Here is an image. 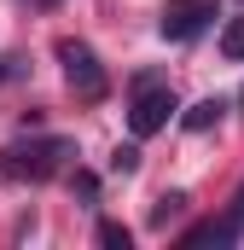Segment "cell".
I'll use <instances>...</instances> for the list:
<instances>
[{
  "instance_id": "obj_12",
  "label": "cell",
  "mask_w": 244,
  "mask_h": 250,
  "mask_svg": "<svg viewBox=\"0 0 244 250\" xmlns=\"http://www.w3.org/2000/svg\"><path fill=\"white\" fill-rule=\"evenodd\" d=\"M35 6H53V0H35Z\"/></svg>"
},
{
  "instance_id": "obj_3",
  "label": "cell",
  "mask_w": 244,
  "mask_h": 250,
  "mask_svg": "<svg viewBox=\"0 0 244 250\" xmlns=\"http://www.w3.org/2000/svg\"><path fill=\"white\" fill-rule=\"evenodd\" d=\"M175 117V93H169V82H157V76H140V93H134V111H128V128L145 140V134H157V128H169Z\"/></svg>"
},
{
  "instance_id": "obj_5",
  "label": "cell",
  "mask_w": 244,
  "mask_h": 250,
  "mask_svg": "<svg viewBox=\"0 0 244 250\" xmlns=\"http://www.w3.org/2000/svg\"><path fill=\"white\" fill-rule=\"evenodd\" d=\"M221 111H227V99H198V105L186 111V128H192V134H203V128L221 123Z\"/></svg>"
},
{
  "instance_id": "obj_6",
  "label": "cell",
  "mask_w": 244,
  "mask_h": 250,
  "mask_svg": "<svg viewBox=\"0 0 244 250\" xmlns=\"http://www.w3.org/2000/svg\"><path fill=\"white\" fill-rule=\"evenodd\" d=\"M181 209H186V192H163V198H157V209H151V227H169Z\"/></svg>"
},
{
  "instance_id": "obj_8",
  "label": "cell",
  "mask_w": 244,
  "mask_h": 250,
  "mask_svg": "<svg viewBox=\"0 0 244 250\" xmlns=\"http://www.w3.org/2000/svg\"><path fill=\"white\" fill-rule=\"evenodd\" d=\"M99 245H111V250H128V227H122V221H99Z\"/></svg>"
},
{
  "instance_id": "obj_11",
  "label": "cell",
  "mask_w": 244,
  "mask_h": 250,
  "mask_svg": "<svg viewBox=\"0 0 244 250\" xmlns=\"http://www.w3.org/2000/svg\"><path fill=\"white\" fill-rule=\"evenodd\" d=\"M233 209H239V215H244V198H239V204H233Z\"/></svg>"
},
{
  "instance_id": "obj_2",
  "label": "cell",
  "mask_w": 244,
  "mask_h": 250,
  "mask_svg": "<svg viewBox=\"0 0 244 250\" xmlns=\"http://www.w3.org/2000/svg\"><path fill=\"white\" fill-rule=\"evenodd\" d=\"M59 64H64V82L76 87V99H105V87H111V76H105V64L99 53L87 47V41H59Z\"/></svg>"
},
{
  "instance_id": "obj_1",
  "label": "cell",
  "mask_w": 244,
  "mask_h": 250,
  "mask_svg": "<svg viewBox=\"0 0 244 250\" xmlns=\"http://www.w3.org/2000/svg\"><path fill=\"white\" fill-rule=\"evenodd\" d=\"M76 146L64 140V134H35V140H12L6 151H0V175L6 181H53L64 169V157H70Z\"/></svg>"
},
{
  "instance_id": "obj_10",
  "label": "cell",
  "mask_w": 244,
  "mask_h": 250,
  "mask_svg": "<svg viewBox=\"0 0 244 250\" xmlns=\"http://www.w3.org/2000/svg\"><path fill=\"white\" fill-rule=\"evenodd\" d=\"M6 64H12V59H0V82H6Z\"/></svg>"
},
{
  "instance_id": "obj_7",
  "label": "cell",
  "mask_w": 244,
  "mask_h": 250,
  "mask_svg": "<svg viewBox=\"0 0 244 250\" xmlns=\"http://www.w3.org/2000/svg\"><path fill=\"white\" fill-rule=\"evenodd\" d=\"M221 53H227V59H244V18H233V23L221 29Z\"/></svg>"
},
{
  "instance_id": "obj_4",
  "label": "cell",
  "mask_w": 244,
  "mask_h": 250,
  "mask_svg": "<svg viewBox=\"0 0 244 250\" xmlns=\"http://www.w3.org/2000/svg\"><path fill=\"white\" fill-rule=\"evenodd\" d=\"M209 18H215V0H169L163 6V35L169 41H192Z\"/></svg>"
},
{
  "instance_id": "obj_9",
  "label": "cell",
  "mask_w": 244,
  "mask_h": 250,
  "mask_svg": "<svg viewBox=\"0 0 244 250\" xmlns=\"http://www.w3.org/2000/svg\"><path fill=\"white\" fill-rule=\"evenodd\" d=\"M111 169H117V175H134V169H140V146H117Z\"/></svg>"
}]
</instances>
